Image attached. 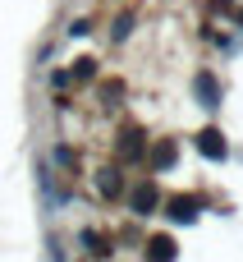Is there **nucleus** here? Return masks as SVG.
<instances>
[]
</instances>
